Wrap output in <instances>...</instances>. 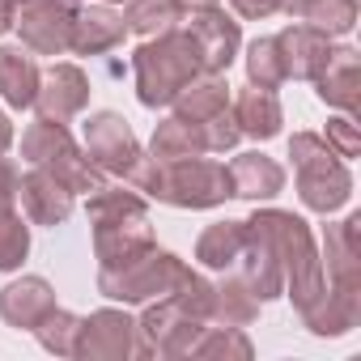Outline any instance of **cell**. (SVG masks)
I'll list each match as a JSON object with an SVG mask.
<instances>
[{
  "instance_id": "16",
  "label": "cell",
  "mask_w": 361,
  "mask_h": 361,
  "mask_svg": "<svg viewBox=\"0 0 361 361\" xmlns=\"http://www.w3.org/2000/svg\"><path fill=\"white\" fill-rule=\"evenodd\" d=\"M128 26L123 13H115L102 0H81L73 5V30H68V51L77 56H106L123 43Z\"/></svg>"
},
{
  "instance_id": "8",
  "label": "cell",
  "mask_w": 361,
  "mask_h": 361,
  "mask_svg": "<svg viewBox=\"0 0 361 361\" xmlns=\"http://www.w3.org/2000/svg\"><path fill=\"white\" fill-rule=\"evenodd\" d=\"M200 327H204V319L192 314L174 293L153 298V302H145V314L136 319L140 357H188Z\"/></svg>"
},
{
  "instance_id": "42",
  "label": "cell",
  "mask_w": 361,
  "mask_h": 361,
  "mask_svg": "<svg viewBox=\"0 0 361 361\" xmlns=\"http://www.w3.org/2000/svg\"><path fill=\"white\" fill-rule=\"evenodd\" d=\"M77 5H81V0H77ZM102 5H123V0H102Z\"/></svg>"
},
{
  "instance_id": "6",
  "label": "cell",
  "mask_w": 361,
  "mask_h": 361,
  "mask_svg": "<svg viewBox=\"0 0 361 361\" xmlns=\"http://www.w3.org/2000/svg\"><path fill=\"white\" fill-rule=\"evenodd\" d=\"M192 276V268L178 259L174 251H161L157 243L123 264H111V268H98V293H106L111 302H123V306H145L153 298H166L174 293Z\"/></svg>"
},
{
  "instance_id": "28",
  "label": "cell",
  "mask_w": 361,
  "mask_h": 361,
  "mask_svg": "<svg viewBox=\"0 0 361 361\" xmlns=\"http://www.w3.org/2000/svg\"><path fill=\"white\" fill-rule=\"evenodd\" d=\"M149 153H153L157 161H183V157H200V153H209V140H204V128H200V123L170 115V119H161V123L153 128Z\"/></svg>"
},
{
  "instance_id": "31",
  "label": "cell",
  "mask_w": 361,
  "mask_h": 361,
  "mask_svg": "<svg viewBox=\"0 0 361 361\" xmlns=\"http://www.w3.org/2000/svg\"><path fill=\"white\" fill-rule=\"evenodd\" d=\"M247 81L259 85V90H281L285 85V64H281V47H276V35H259L255 43H247Z\"/></svg>"
},
{
  "instance_id": "33",
  "label": "cell",
  "mask_w": 361,
  "mask_h": 361,
  "mask_svg": "<svg viewBox=\"0 0 361 361\" xmlns=\"http://www.w3.org/2000/svg\"><path fill=\"white\" fill-rule=\"evenodd\" d=\"M302 22L314 26V30H323L327 39L348 35L357 26V0H310V9H306Z\"/></svg>"
},
{
  "instance_id": "5",
  "label": "cell",
  "mask_w": 361,
  "mask_h": 361,
  "mask_svg": "<svg viewBox=\"0 0 361 361\" xmlns=\"http://www.w3.org/2000/svg\"><path fill=\"white\" fill-rule=\"evenodd\" d=\"M289 157H293V178H298V200L310 213L331 217L353 200V174H348L344 157L319 132H293Z\"/></svg>"
},
{
  "instance_id": "20",
  "label": "cell",
  "mask_w": 361,
  "mask_h": 361,
  "mask_svg": "<svg viewBox=\"0 0 361 361\" xmlns=\"http://www.w3.org/2000/svg\"><path fill=\"white\" fill-rule=\"evenodd\" d=\"M247 226H251V230H247L243 255H238V264L226 268V272H238V276L247 281V289H251L259 302H272V298L285 293V285H281V264H276V251H272L268 234H264L255 221H247Z\"/></svg>"
},
{
  "instance_id": "19",
  "label": "cell",
  "mask_w": 361,
  "mask_h": 361,
  "mask_svg": "<svg viewBox=\"0 0 361 361\" xmlns=\"http://www.w3.org/2000/svg\"><path fill=\"white\" fill-rule=\"evenodd\" d=\"M281 47V64H285V81H314V73L327 64L331 56V39L306 22H293L276 35Z\"/></svg>"
},
{
  "instance_id": "23",
  "label": "cell",
  "mask_w": 361,
  "mask_h": 361,
  "mask_svg": "<svg viewBox=\"0 0 361 361\" xmlns=\"http://www.w3.org/2000/svg\"><path fill=\"white\" fill-rule=\"evenodd\" d=\"M230 183H234V200H251V204H264L272 196H281L285 188V170L276 157L251 149V153H238L230 161Z\"/></svg>"
},
{
  "instance_id": "34",
  "label": "cell",
  "mask_w": 361,
  "mask_h": 361,
  "mask_svg": "<svg viewBox=\"0 0 361 361\" xmlns=\"http://www.w3.org/2000/svg\"><path fill=\"white\" fill-rule=\"evenodd\" d=\"M77 327H81V314H73V310L56 306V310H51V314L35 327V336H39V344H43L47 353H56V357H73Z\"/></svg>"
},
{
  "instance_id": "21",
  "label": "cell",
  "mask_w": 361,
  "mask_h": 361,
  "mask_svg": "<svg viewBox=\"0 0 361 361\" xmlns=\"http://www.w3.org/2000/svg\"><path fill=\"white\" fill-rule=\"evenodd\" d=\"M56 310V289L43 276H22L0 289V319L18 331H35Z\"/></svg>"
},
{
  "instance_id": "3",
  "label": "cell",
  "mask_w": 361,
  "mask_h": 361,
  "mask_svg": "<svg viewBox=\"0 0 361 361\" xmlns=\"http://www.w3.org/2000/svg\"><path fill=\"white\" fill-rule=\"evenodd\" d=\"M204 73V56L196 47V39L183 26H170L153 39H140V47L132 51V77H136V98L140 106L157 111L170 106L192 77Z\"/></svg>"
},
{
  "instance_id": "32",
  "label": "cell",
  "mask_w": 361,
  "mask_h": 361,
  "mask_svg": "<svg viewBox=\"0 0 361 361\" xmlns=\"http://www.w3.org/2000/svg\"><path fill=\"white\" fill-rule=\"evenodd\" d=\"M255 348H251V340H247V331L243 327H226V323H204L200 331H196V340H192V348H188V357H251Z\"/></svg>"
},
{
  "instance_id": "26",
  "label": "cell",
  "mask_w": 361,
  "mask_h": 361,
  "mask_svg": "<svg viewBox=\"0 0 361 361\" xmlns=\"http://www.w3.org/2000/svg\"><path fill=\"white\" fill-rule=\"evenodd\" d=\"M298 319H302V327L310 336H348L361 323V293H348V289H331L327 285V293L306 314H298Z\"/></svg>"
},
{
  "instance_id": "38",
  "label": "cell",
  "mask_w": 361,
  "mask_h": 361,
  "mask_svg": "<svg viewBox=\"0 0 361 361\" xmlns=\"http://www.w3.org/2000/svg\"><path fill=\"white\" fill-rule=\"evenodd\" d=\"M9 145H13V119L0 106V153H9Z\"/></svg>"
},
{
  "instance_id": "18",
  "label": "cell",
  "mask_w": 361,
  "mask_h": 361,
  "mask_svg": "<svg viewBox=\"0 0 361 361\" xmlns=\"http://www.w3.org/2000/svg\"><path fill=\"white\" fill-rule=\"evenodd\" d=\"M314 94L331 111L357 115V106H361V56H357V47H331L327 64L314 73Z\"/></svg>"
},
{
  "instance_id": "39",
  "label": "cell",
  "mask_w": 361,
  "mask_h": 361,
  "mask_svg": "<svg viewBox=\"0 0 361 361\" xmlns=\"http://www.w3.org/2000/svg\"><path fill=\"white\" fill-rule=\"evenodd\" d=\"M306 9H310V0H281V13H289L293 22H302Z\"/></svg>"
},
{
  "instance_id": "14",
  "label": "cell",
  "mask_w": 361,
  "mask_h": 361,
  "mask_svg": "<svg viewBox=\"0 0 361 361\" xmlns=\"http://www.w3.org/2000/svg\"><path fill=\"white\" fill-rule=\"evenodd\" d=\"M18 161L0 153V272H18L30 255V221L18 213Z\"/></svg>"
},
{
  "instance_id": "25",
  "label": "cell",
  "mask_w": 361,
  "mask_h": 361,
  "mask_svg": "<svg viewBox=\"0 0 361 361\" xmlns=\"http://www.w3.org/2000/svg\"><path fill=\"white\" fill-rule=\"evenodd\" d=\"M39 81H43V68H39V60L22 43H5V47H0V98H5V106L30 111L35 94H39Z\"/></svg>"
},
{
  "instance_id": "17",
  "label": "cell",
  "mask_w": 361,
  "mask_h": 361,
  "mask_svg": "<svg viewBox=\"0 0 361 361\" xmlns=\"http://www.w3.org/2000/svg\"><path fill=\"white\" fill-rule=\"evenodd\" d=\"M323 272H327L331 289L361 293V217L357 213L327 226V234H323Z\"/></svg>"
},
{
  "instance_id": "7",
  "label": "cell",
  "mask_w": 361,
  "mask_h": 361,
  "mask_svg": "<svg viewBox=\"0 0 361 361\" xmlns=\"http://www.w3.org/2000/svg\"><path fill=\"white\" fill-rule=\"evenodd\" d=\"M22 157L30 166H43L47 174H56L73 196H90V192H98L106 183V174L73 140L68 123H56V119H35L22 132Z\"/></svg>"
},
{
  "instance_id": "41",
  "label": "cell",
  "mask_w": 361,
  "mask_h": 361,
  "mask_svg": "<svg viewBox=\"0 0 361 361\" xmlns=\"http://www.w3.org/2000/svg\"><path fill=\"white\" fill-rule=\"evenodd\" d=\"M209 5H221V0H178V9L192 13V9H209Z\"/></svg>"
},
{
  "instance_id": "13",
  "label": "cell",
  "mask_w": 361,
  "mask_h": 361,
  "mask_svg": "<svg viewBox=\"0 0 361 361\" xmlns=\"http://www.w3.org/2000/svg\"><path fill=\"white\" fill-rule=\"evenodd\" d=\"M90 77L85 68L68 64V60H56L51 68H43V81H39V94H35V111L39 119H56V123H68L77 119L85 106H90Z\"/></svg>"
},
{
  "instance_id": "24",
  "label": "cell",
  "mask_w": 361,
  "mask_h": 361,
  "mask_svg": "<svg viewBox=\"0 0 361 361\" xmlns=\"http://www.w3.org/2000/svg\"><path fill=\"white\" fill-rule=\"evenodd\" d=\"M259 298L247 289V281L238 272H217L209 281V323H226V327H251L259 319Z\"/></svg>"
},
{
  "instance_id": "15",
  "label": "cell",
  "mask_w": 361,
  "mask_h": 361,
  "mask_svg": "<svg viewBox=\"0 0 361 361\" xmlns=\"http://www.w3.org/2000/svg\"><path fill=\"white\" fill-rule=\"evenodd\" d=\"M18 204H22V217L30 226H64L77 196L60 183L56 174H47L43 166H30L22 178H18Z\"/></svg>"
},
{
  "instance_id": "29",
  "label": "cell",
  "mask_w": 361,
  "mask_h": 361,
  "mask_svg": "<svg viewBox=\"0 0 361 361\" xmlns=\"http://www.w3.org/2000/svg\"><path fill=\"white\" fill-rule=\"evenodd\" d=\"M247 221H213L200 238H196V259L209 268V272H226L238 264L243 255V243H247Z\"/></svg>"
},
{
  "instance_id": "22",
  "label": "cell",
  "mask_w": 361,
  "mask_h": 361,
  "mask_svg": "<svg viewBox=\"0 0 361 361\" xmlns=\"http://www.w3.org/2000/svg\"><path fill=\"white\" fill-rule=\"evenodd\" d=\"M230 111H234L238 136H251V140H272L285 128V111H281L276 90H259L251 81L230 98Z\"/></svg>"
},
{
  "instance_id": "37",
  "label": "cell",
  "mask_w": 361,
  "mask_h": 361,
  "mask_svg": "<svg viewBox=\"0 0 361 361\" xmlns=\"http://www.w3.org/2000/svg\"><path fill=\"white\" fill-rule=\"evenodd\" d=\"M230 9L243 22H264V18H276L281 13V0H230Z\"/></svg>"
},
{
  "instance_id": "30",
  "label": "cell",
  "mask_w": 361,
  "mask_h": 361,
  "mask_svg": "<svg viewBox=\"0 0 361 361\" xmlns=\"http://www.w3.org/2000/svg\"><path fill=\"white\" fill-rule=\"evenodd\" d=\"M178 18H183L178 0H123V26L128 35H140V39H153L178 26Z\"/></svg>"
},
{
  "instance_id": "40",
  "label": "cell",
  "mask_w": 361,
  "mask_h": 361,
  "mask_svg": "<svg viewBox=\"0 0 361 361\" xmlns=\"http://www.w3.org/2000/svg\"><path fill=\"white\" fill-rule=\"evenodd\" d=\"M13 30V0H0V35Z\"/></svg>"
},
{
  "instance_id": "2",
  "label": "cell",
  "mask_w": 361,
  "mask_h": 361,
  "mask_svg": "<svg viewBox=\"0 0 361 361\" xmlns=\"http://www.w3.org/2000/svg\"><path fill=\"white\" fill-rule=\"evenodd\" d=\"M247 221H255L268 234V243L276 251V264H281V285H285L293 310L306 314L327 293L323 255L314 247V234H310L306 217H298L289 209H255V217H247Z\"/></svg>"
},
{
  "instance_id": "11",
  "label": "cell",
  "mask_w": 361,
  "mask_h": 361,
  "mask_svg": "<svg viewBox=\"0 0 361 361\" xmlns=\"http://www.w3.org/2000/svg\"><path fill=\"white\" fill-rule=\"evenodd\" d=\"M73 357H81V361H123V357H140L136 319L128 310H115V306H102V310L85 314L81 327H77Z\"/></svg>"
},
{
  "instance_id": "12",
  "label": "cell",
  "mask_w": 361,
  "mask_h": 361,
  "mask_svg": "<svg viewBox=\"0 0 361 361\" xmlns=\"http://www.w3.org/2000/svg\"><path fill=\"white\" fill-rule=\"evenodd\" d=\"M183 30L196 39L200 56H204V73H230V64L238 60L243 51V26L221 9V5H209V9H192L178 18Z\"/></svg>"
},
{
  "instance_id": "10",
  "label": "cell",
  "mask_w": 361,
  "mask_h": 361,
  "mask_svg": "<svg viewBox=\"0 0 361 361\" xmlns=\"http://www.w3.org/2000/svg\"><path fill=\"white\" fill-rule=\"evenodd\" d=\"M13 30L30 56H64L73 30L68 0H13Z\"/></svg>"
},
{
  "instance_id": "1",
  "label": "cell",
  "mask_w": 361,
  "mask_h": 361,
  "mask_svg": "<svg viewBox=\"0 0 361 361\" xmlns=\"http://www.w3.org/2000/svg\"><path fill=\"white\" fill-rule=\"evenodd\" d=\"M132 192L153 196L170 209H217L226 200H234V183H230V166L213 161V157H183V161H157L153 153H140V161L128 174Z\"/></svg>"
},
{
  "instance_id": "36",
  "label": "cell",
  "mask_w": 361,
  "mask_h": 361,
  "mask_svg": "<svg viewBox=\"0 0 361 361\" xmlns=\"http://www.w3.org/2000/svg\"><path fill=\"white\" fill-rule=\"evenodd\" d=\"M200 128H204L209 153H226V149H234V145H238V123H234V111H230V106H226V111H217L213 119H204Z\"/></svg>"
},
{
  "instance_id": "35",
  "label": "cell",
  "mask_w": 361,
  "mask_h": 361,
  "mask_svg": "<svg viewBox=\"0 0 361 361\" xmlns=\"http://www.w3.org/2000/svg\"><path fill=\"white\" fill-rule=\"evenodd\" d=\"M323 140H327L344 161L361 153V132H357V119H353V115H336V119H327V136H323Z\"/></svg>"
},
{
  "instance_id": "4",
  "label": "cell",
  "mask_w": 361,
  "mask_h": 361,
  "mask_svg": "<svg viewBox=\"0 0 361 361\" xmlns=\"http://www.w3.org/2000/svg\"><path fill=\"white\" fill-rule=\"evenodd\" d=\"M85 213H90V226H94V255H98V268H111V264H123L140 251H149L157 238H153V226H149V204L140 200V192H123V188H98L85 196Z\"/></svg>"
},
{
  "instance_id": "27",
  "label": "cell",
  "mask_w": 361,
  "mask_h": 361,
  "mask_svg": "<svg viewBox=\"0 0 361 361\" xmlns=\"http://www.w3.org/2000/svg\"><path fill=\"white\" fill-rule=\"evenodd\" d=\"M226 106H230V81H226V73H200V77H192L183 90H178V98L170 102V111L178 119H192V123H204V119H213Z\"/></svg>"
},
{
  "instance_id": "9",
  "label": "cell",
  "mask_w": 361,
  "mask_h": 361,
  "mask_svg": "<svg viewBox=\"0 0 361 361\" xmlns=\"http://www.w3.org/2000/svg\"><path fill=\"white\" fill-rule=\"evenodd\" d=\"M81 149H85V157L102 174H119V178H128L132 166L145 153L140 140H136V132H132V123L119 111H94L81 123Z\"/></svg>"
}]
</instances>
